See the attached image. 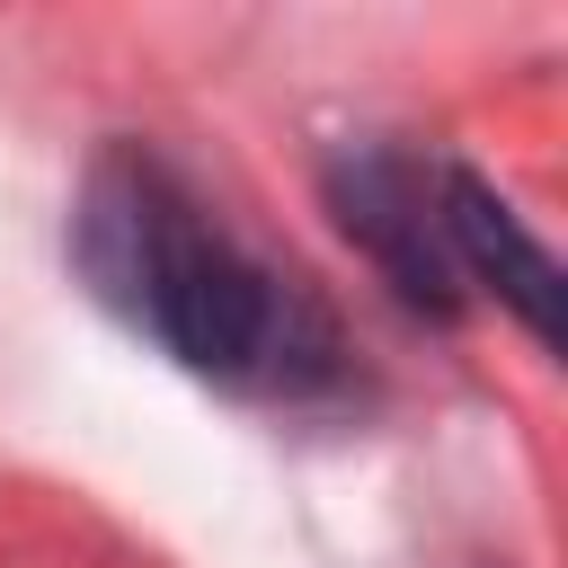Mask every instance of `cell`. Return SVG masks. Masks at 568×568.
<instances>
[{
	"instance_id": "7a4b0ae2",
	"label": "cell",
	"mask_w": 568,
	"mask_h": 568,
	"mask_svg": "<svg viewBox=\"0 0 568 568\" xmlns=\"http://www.w3.org/2000/svg\"><path fill=\"white\" fill-rule=\"evenodd\" d=\"M320 186H328L337 231L399 284V302H417L426 320L462 311V275H453V248H444V222H435V169H417L382 142H346L320 169Z\"/></svg>"
},
{
	"instance_id": "3957f363",
	"label": "cell",
	"mask_w": 568,
	"mask_h": 568,
	"mask_svg": "<svg viewBox=\"0 0 568 568\" xmlns=\"http://www.w3.org/2000/svg\"><path fill=\"white\" fill-rule=\"evenodd\" d=\"M435 222H444V248H453V275L462 284H488L541 346H559V266L550 248L524 231V213L462 160L435 169Z\"/></svg>"
},
{
	"instance_id": "6da1fadb",
	"label": "cell",
	"mask_w": 568,
	"mask_h": 568,
	"mask_svg": "<svg viewBox=\"0 0 568 568\" xmlns=\"http://www.w3.org/2000/svg\"><path fill=\"white\" fill-rule=\"evenodd\" d=\"M71 266L124 328H142L160 355H178L222 390L302 399L311 382L337 373L328 311L293 275L248 257L195 204V186L142 142H106L89 160L71 204Z\"/></svg>"
}]
</instances>
